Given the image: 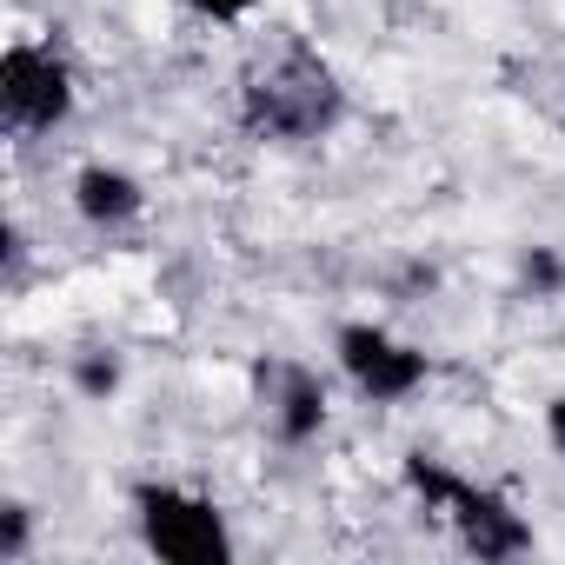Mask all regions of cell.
<instances>
[{
    "label": "cell",
    "instance_id": "6da1fadb",
    "mask_svg": "<svg viewBox=\"0 0 565 565\" xmlns=\"http://www.w3.org/2000/svg\"><path fill=\"white\" fill-rule=\"evenodd\" d=\"M347 114H353L347 74L307 34H279V41L253 47L233 81V120L253 147H279V153L320 147L347 127Z\"/></svg>",
    "mask_w": 565,
    "mask_h": 565
},
{
    "label": "cell",
    "instance_id": "7a4b0ae2",
    "mask_svg": "<svg viewBox=\"0 0 565 565\" xmlns=\"http://www.w3.org/2000/svg\"><path fill=\"white\" fill-rule=\"evenodd\" d=\"M399 486H406V499H413L433 525L452 532L459 552H472V558H486V565L525 558V552L539 545V532H532V519L519 512L512 492H499V486H486V479H472V472H459V466H446V459H433V452H406V459H399Z\"/></svg>",
    "mask_w": 565,
    "mask_h": 565
},
{
    "label": "cell",
    "instance_id": "3957f363",
    "mask_svg": "<svg viewBox=\"0 0 565 565\" xmlns=\"http://www.w3.org/2000/svg\"><path fill=\"white\" fill-rule=\"evenodd\" d=\"M127 512H134L140 552L160 565H233L239 552L226 505L186 479H140L127 492Z\"/></svg>",
    "mask_w": 565,
    "mask_h": 565
},
{
    "label": "cell",
    "instance_id": "277c9868",
    "mask_svg": "<svg viewBox=\"0 0 565 565\" xmlns=\"http://www.w3.org/2000/svg\"><path fill=\"white\" fill-rule=\"evenodd\" d=\"M74 114H81V74L67 47L14 34L0 47V127H8V140H54Z\"/></svg>",
    "mask_w": 565,
    "mask_h": 565
},
{
    "label": "cell",
    "instance_id": "5b68a950",
    "mask_svg": "<svg viewBox=\"0 0 565 565\" xmlns=\"http://www.w3.org/2000/svg\"><path fill=\"white\" fill-rule=\"evenodd\" d=\"M333 373L353 386V399H366V406H413L433 380H439V360L419 347V340H406V333H393L386 320H340L333 327Z\"/></svg>",
    "mask_w": 565,
    "mask_h": 565
},
{
    "label": "cell",
    "instance_id": "8992f818",
    "mask_svg": "<svg viewBox=\"0 0 565 565\" xmlns=\"http://www.w3.org/2000/svg\"><path fill=\"white\" fill-rule=\"evenodd\" d=\"M253 393H259V426L279 452H307L327 439L333 426V380L300 360V353H266L253 366Z\"/></svg>",
    "mask_w": 565,
    "mask_h": 565
},
{
    "label": "cell",
    "instance_id": "52a82bcc",
    "mask_svg": "<svg viewBox=\"0 0 565 565\" xmlns=\"http://www.w3.org/2000/svg\"><path fill=\"white\" fill-rule=\"evenodd\" d=\"M67 206H74V220L87 233L120 239V233H134L147 220V180L134 167H120V160H81L67 173Z\"/></svg>",
    "mask_w": 565,
    "mask_h": 565
},
{
    "label": "cell",
    "instance_id": "ba28073f",
    "mask_svg": "<svg viewBox=\"0 0 565 565\" xmlns=\"http://www.w3.org/2000/svg\"><path fill=\"white\" fill-rule=\"evenodd\" d=\"M67 380H74V393H81L87 406H107V399L127 386V360H120L114 347H87V353H74Z\"/></svg>",
    "mask_w": 565,
    "mask_h": 565
},
{
    "label": "cell",
    "instance_id": "9c48e42d",
    "mask_svg": "<svg viewBox=\"0 0 565 565\" xmlns=\"http://www.w3.org/2000/svg\"><path fill=\"white\" fill-rule=\"evenodd\" d=\"M519 287H525L532 300H552V294L565 287V259H558L552 246H525V253H519Z\"/></svg>",
    "mask_w": 565,
    "mask_h": 565
},
{
    "label": "cell",
    "instance_id": "30bf717a",
    "mask_svg": "<svg viewBox=\"0 0 565 565\" xmlns=\"http://www.w3.org/2000/svg\"><path fill=\"white\" fill-rule=\"evenodd\" d=\"M28 552H34V505L8 499L0 505V565H21Z\"/></svg>",
    "mask_w": 565,
    "mask_h": 565
},
{
    "label": "cell",
    "instance_id": "8fae6325",
    "mask_svg": "<svg viewBox=\"0 0 565 565\" xmlns=\"http://www.w3.org/2000/svg\"><path fill=\"white\" fill-rule=\"evenodd\" d=\"M266 0H180V14H193L200 28H253Z\"/></svg>",
    "mask_w": 565,
    "mask_h": 565
},
{
    "label": "cell",
    "instance_id": "7c38bea8",
    "mask_svg": "<svg viewBox=\"0 0 565 565\" xmlns=\"http://www.w3.org/2000/svg\"><path fill=\"white\" fill-rule=\"evenodd\" d=\"M539 433H545V446H552V459L565 466V393H552V399L539 406Z\"/></svg>",
    "mask_w": 565,
    "mask_h": 565
}]
</instances>
